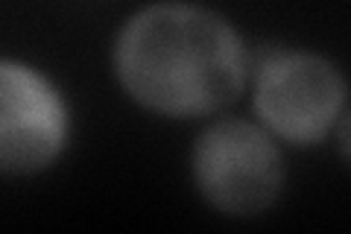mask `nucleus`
Here are the masks:
<instances>
[{
  "instance_id": "obj_1",
  "label": "nucleus",
  "mask_w": 351,
  "mask_h": 234,
  "mask_svg": "<svg viewBox=\"0 0 351 234\" xmlns=\"http://www.w3.org/2000/svg\"><path fill=\"white\" fill-rule=\"evenodd\" d=\"M126 94L167 117H199L246 88L249 56L237 30L211 9L156 3L132 15L114 41Z\"/></svg>"
},
{
  "instance_id": "obj_2",
  "label": "nucleus",
  "mask_w": 351,
  "mask_h": 234,
  "mask_svg": "<svg viewBox=\"0 0 351 234\" xmlns=\"http://www.w3.org/2000/svg\"><path fill=\"white\" fill-rule=\"evenodd\" d=\"M193 182L205 202L228 217H258L284 191V159L263 126L217 120L193 147Z\"/></svg>"
},
{
  "instance_id": "obj_3",
  "label": "nucleus",
  "mask_w": 351,
  "mask_h": 234,
  "mask_svg": "<svg viewBox=\"0 0 351 234\" xmlns=\"http://www.w3.org/2000/svg\"><path fill=\"white\" fill-rule=\"evenodd\" d=\"M255 108L269 135L319 143L346 115V80L319 53L267 50L258 62Z\"/></svg>"
},
{
  "instance_id": "obj_4",
  "label": "nucleus",
  "mask_w": 351,
  "mask_h": 234,
  "mask_svg": "<svg viewBox=\"0 0 351 234\" xmlns=\"http://www.w3.org/2000/svg\"><path fill=\"white\" fill-rule=\"evenodd\" d=\"M68 106L47 76L0 59V173L29 176L50 167L68 143Z\"/></svg>"
}]
</instances>
